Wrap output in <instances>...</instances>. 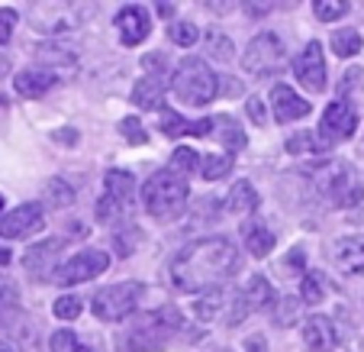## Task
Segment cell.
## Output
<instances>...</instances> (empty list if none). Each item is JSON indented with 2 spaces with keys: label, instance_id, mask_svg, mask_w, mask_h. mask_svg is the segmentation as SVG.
Masks as SVG:
<instances>
[{
  "label": "cell",
  "instance_id": "6da1fadb",
  "mask_svg": "<svg viewBox=\"0 0 364 352\" xmlns=\"http://www.w3.org/2000/svg\"><path fill=\"white\" fill-rule=\"evenodd\" d=\"M242 269V256L232 239L226 236H206L197 239L193 246H187L184 252H178L171 262V281L181 291H213L223 288L226 281H232Z\"/></svg>",
  "mask_w": 364,
  "mask_h": 352
},
{
  "label": "cell",
  "instance_id": "7a4b0ae2",
  "mask_svg": "<svg viewBox=\"0 0 364 352\" xmlns=\"http://www.w3.org/2000/svg\"><path fill=\"white\" fill-rule=\"evenodd\" d=\"M181 326V317L174 307L155 314H136L123 330L117 333V352H159L165 339Z\"/></svg>",
  "mask_w": 364,
  "mask_h": 352
},
{
  "label": "cell",
  "instance_id": "3957f363",
  "mask_svg": "<svg viewBox=\"0 0 364 352\" xmlns=\"http://www.w3.org/2000/svg\"><path fill=\"white\" fill-rule=\"evenodd\" d=\"M187 197H191V187H187V178L171 168H161L155 172L142 187V204L155 220H171L184 210Z\"/></svg>",
  "mask_w": 364,
  "mask_h": 352
},
{
  "label": "cell",
  "instance_id": "277c9868",
  "mask_svg": "<svg viewBox=\"0 0 364 352\" xmlns=\"http://www.w3.org/2000/svg\"><path fill=\"white\" fill-rule=\"evenodd\" d=\"M171 90L184 107H206L220 94V78L203 58H184L171 75Z\"/></svg>",
  "mask_w": 364,
  "mask_h": 352
},
{
  "label": "cell",
  "instance_id": "5b68a950",
  "mask_svg": "<svg viewBox=\"0 0 364 352\" xmlns=\"http://www.w3.org/2000/svg\"><path fill=\"white\" fill-rule=\"evenodd\" d=\"M313 185H316V191L323 194L329 204H336V207H355L358 200L364 197V185H361V178H358V172L342 159L316 165Z\"/></svg>",
  "mask_w": 364,
  "mask_h": 352
},
{
  "label": "cell",
  "instance_id": "8992f818",
  "mask_svg": "<svg viewBox=\"0 0 364 352\" xmlns=\"http://www.w3.org/2000/svg\"><path fill=\"white\" fill-rule=\"evenodd\" d=\"M242 68L248 75H277V71L287 68V42L277 33H262L248 42L245 56H242Z\"/></svg>",
  "mask_w": 364,
  "mask_h": 352
},
{
  "label": "cell",
  "instance_id": "52a82bcc",
  "mask_svg": "<svg viewBox=\"0 0 364 352\" xmlns=\"http://www.w3.org/2000/svg\"><path fill=\"white\" fill-rule=\"evenodd\" d=\"M139 297H142V284L139 281H123L113 284V288H103L94 297V317L103 320V323H117V320L129 317L132 307L139 304Z\"/></svg>",
  "mask_w": 364,
  "mask_h": 352
},
{
  "label": "cell",
  "instance_id": "ba28073f",
  "mask_svg": "<svg viewBox=\"0 0 364 352\" xmlns=\"http://www.w3.org/2000/svg\"><path fill=\"white\" fill-rule=\"evenodd\" d=\"M107 269H110V256H107V252H100V249H84V252H77L68 262L58 265V269L52 271V278H55V284H62V288H71V284H81V281H90V278L103 275Z\"/></svg>",
  "mask_w": 364,
  "mask_h": 352
},
{
  "label": "cell",
  "instance_id": "9c48e42d",
  "mask_svg": "<svg viewBox=\"0 0 364 352\" xmlns=\"http://www.w3.org/2000/svg\"><path fill=\"white\" fill-rule=\"evenodd\" d=\"M271 301H274V288H271V281L262 278V275H252L245 281V288L235 294L232 311H229V323H242L252 311H262V307H268Z\"/></svg>",
  "mask_w": 364,
  "mask_h": 352
},
{
  "label": "cell",
  "instance_id": "30bf717a",
  "mask_svg": "<svg viewBox=\"0 0 364 352\" xmlns=\"http://www.w3.org/2000/svg\"><path fill=\"white\" fill-rule=\"evenodd\" d=\"M46 227V214L39 204H20L10 214H0V239H26Z\"/></svg>",
  "mask_w": 364,
  "mask_h": 352
},
{
  "label": "cell",
  "instance_id": "8fae6325",
  "mask_svg": "<svg viewBox=\"0 0 364 352\" xmlns=\"http://www.w3.org/2000/svg\"><path fill=\"white\" fill-rule=\"evenodd\" d=\"M358 130V113L351 110V104L345 100H332L329 107L323 110V120H319V136L323 143H338V139H348L355 136Z\"/></svg>",
  "mask_w": 364,
  "mask_h": 352
},
{
  "label": "cell",
  "instance_id": "7c38bea8",
  "mask_svg": "<svg viewBox=\"0 0 364 352\" xmlns=\"http://www.w3.org/2000/svg\"><path fill=\"white\" fill-rule=\"evenodd\" d=\"M294 71L300 78L303 88L309 90H326V58H323V46L316 39L306 42L303 52L294 58Z\"/></svg>",
  "mask_w": 364,
  "mask_h": 352
},
{
  "label": "cell",
  "instance_id": "4fadbf2b",
  "mask_svg": "<svg viewBox=\"0 0 364 352\" xmlns=\"http://www.w3.org/2000/svg\"><path fill=\"white\" fill-rule=\"evenodd\" d=\"M117 33L119 39H123V46H139V42L149 39L151 33V23H149V14H145V7H123L117 14Z\"/></svg>",
  "mask_w": 364,
  "mask_h": 352
},
{
  "label": "cell",
  "instance_id": "5bb4252c",
  "mask_svg": "<svg viewBox=\"0 0 364 352\" xmlns=\"http://www.w3.org/2000/svg\"><path fill=\"white\" fill-rule=\"evenodd\" d=\"M271 110H274L277 123H294V120L306 117L313 107H309L294 88H284V84H277V88L271 90Z\"/></svg>",
  "mask_w": 364,
  "mask_h": 352
},
{
  "label": "cell",
  "instance_id": "9a60e30c",
  "mask_svg": "<svg viewBox=\"0 0 364 352\" xmlns=\"http://www.w3.org/2000/svg\"><path fill=\"white\" fill-rule=\"evenodd\" d=\"M332 259H336L342 275H364V239L361 236L338 239L336 249H332Z\"/></svg>",
  "mask_w": 364,
  "mask_h": 352
},
{
  "label": "cell",
  "instance_id": "2e32d148",
  "mask_svg": "<svg viewBox=\"0 0 364 352\" xmlns=\"http://www.w3.org/2000/svg\"><path fill=\"white\" fill-rule=\"evenodd\" d=\"M303 343H306V352H332L338 343L332 320L329 317H309L306 323H303Z\"/></svg>",
  "mask_w": 364,
  "mask_h": 352
},
{
  "label": "cell",
  "instance_id": "e0dca14e",
  "mask_svg": "<svg viewBox=\"0 0 364 352\" xmlns=\"http://www.w3.org/2000/svg\"><path fill=\"white\" fill-rule=\"evenodd\" d=\"M132 104L139 110H165V81L159 75H145L132 84Z\"/></svg>",
  "mask_w": 364,
  "mask_h": 352
},
{
  "label": "cell",
  "instance_id": "ac0fdd59",
  "mask_svg": "<svg viewBox=\"0 0 364 352\" xmlns=\"http://www.w3.org/2000/svg\"><path fill=\"white\" fill-rule=\"evenodd\" d=\"M62 246H65V239H52V242H39V246H33L26 252V271L33 278H46L48 275V269L55 265V256L62 252Z\"/></svg>",
  "mask_w": 364,
  "mask_h": 352
},
{
  "label": "cell",
  "instance_id": "d6986e66",
  "mask_svg": "<svg viewBox=\"0 0 364 352\" xmlns=\"http://www.w3.org/2000/svg\"><path fill=\"white\" fill-rule=\"evenodd\" d=\"M16 94H23V97H42L52 84H55V75L48 68H26V71H20L16 75Z\"/></svg>",
  "mask_w": 364,
  "mask_h": 352
},
{
  "label": "cell",
  "instance_id": "ffe728a7",
  "mask_svg": "<svg viewBox=\"0 0 364 352\" xmlns=\"http://www.w3.org/2000/svg\"><path fill=\"white\" fill-rule=\"evenodd\" d=\"M258 204H262V197H258V191L252 187V181H235V187L226 197V214H235V217L255 214Z\"/></svg>",
  "mask_w": 364,
  "mask_h": 352
},
{
  "label": "cell",
  "instance_id": "44dd1931",
  "mask_svg": "<svg viewBox=\"0 0 364 352\" xmlns=\"http://www.w3.org/2000/svg\"><path fill=\"white\" fill-rule=\"evenodd\" d=\"M242 239H245V249L252 252L255 259L271 256V249H274V233H271V229L264 227L262 220L245 223V229H242Z\"/></svg>",
  "mask_w": 364,
  "mask_h": 352
},
{
  "label": "cell",
  "instance_id": "7402d4cb",
  "mask_svg": "<svg viewBox=\"0 0 364 352\" xmlns=\"http://www.w3.org/2000/svg\"><path fill=\"white\" fill-rule=\"evenodd\" d=\"M161 133H165V136H210V133H213V120H197V123H187V120L174 117L171 110H165Z\"/></svg>",
  "mask_w": 364,
  "mask_h": 352
},
{
  "label": "cell",
  "instance_id": "603a6c76",
  "mask_svg": "<svg viewBox=\"0 0 364 352\" xmlns=\"http://www.w3.org/2000/svg\"><path fill=\"white\" fill-rule=\"evenodd\" d=\"M103 187H107V197H113L123 207V204H129L132 200V191H136V178H132L129 172H107V178H103Z\"/></svg>",
  "mask_w": 364,
  "mask_h": 352
},
{
  "label": "cell",
  "instance_id": "cb8c5ba5",
  "mask_svg": "<svg viewBox=\"0 0 364 352\" xmlns=\"http://www.w3.org/2000/svg\"><path fill=\"white\" fill-rule=\"evenodd\" d=\"M213 133H216V139H220L223 145H226L229 152H242L245 149V133H242V126L235 123L232 117H216L213 120Z\"/></svg>",
  "mask_w": 364,
  "mask_h": 352
},
{
  "label": "cell",
  "instance_id": "d4e9b609",
  "mask_svg": "<svg viewBox=\"0 0 364 352\" xmlns=\"http://www.w3.org/2000/svg\"><path fill=\"white\" fill-rule=\"evenodd\" d=\"M329 149V143L319 139V133H294L287 139V152L290 155H319Z\"/></svg>",
  "mask_w": 364,
  "mask_h": 352
},
{
  "label": "cell",
  "instance_id": "484cf974",
  "mask_svg": "<svg viewBox=\"0 0 364 352\" xmlns=\"http://www.w3.org/2000/svg\"><path fill=\"white\" fill-rule=\"evenodd\" d=\"M361 48H364V39L358 29H338V33H332V52L338 58H355Z\"/></svg>",
  "mask_w": 364,
  "mask_h": 352
},
{
  "label": "cell",
  "instance_id": "4316f807",
  "mask_svg": "<svg viewBox=\"0 0 364 352\" xmlns=\"http://www.w3.org/2000/svg\"><path fill=\"white\" fill-rule=\"evenodd\" d=\"M323 297H326V278L319 271H306L300 281V301L316 307V304H323Z\"/></svg>",
  "mask_w": 364,
  "mask_h": 352
},
{
  "label": "cell",
  "instance_id": "83f0119b",
  "mask_svg": "<svg viewBox=\"0 0 364 352\" xmlns=\"http://www.w3.org/2000/svg\"><path fill=\"white\" fill-rule=\"evenodd\" d=\"M197 168L206 181H220L232 172V159H229V155H206V159H200Z\"/></svg>",
  "mask_w": 364,
  "mask_h": 352
},
{
  "label": "cell",
  "instance_id": "f1b7e54d",
  "mask_svg": "<svg viewBox=\"0 0 364 352\" xmlns=\"http://www.w3.org/2000/svg\"><path fill=\"white\" fill-rule=\"evenodd\" d=\"M348 10H351L348 0H316V4H313V14H316L323 23H336V20H342V16L348 14Z\"/></svg>",
  "mask_w": 364,
  "mask_h": 352
},
{
  "label": "cell",
  "instance_id": "f546056e",
  "mask_svg": "<svg viewBox=\"0 0 364 352\" xmlns=\"http://www.w3.org/2000/svg\"><path fill=\"white\" fill-rule=\"evenodd\" d=\"M52 352H90V349L71 330H58L52 333Z\"/></svg>",
  "mask_w": 364,
  "mask_h": 352
},
{
  "label": "cell",
  "instance_id": "4dcf8cb0",
  "mask_svg": "<svg viewBox=\"0 0 364 352\" xmlns=\"http://www.w3.org/2000/svg\"><path fill=\"white\" fill-rule=\"evenodd\" d=\"M46 194H48V200L55 204V207H68L71 200H75V191H71L68 185H65L62 178H52L46 185Z\"/></svg>",
  "mask_w": 364,
  "mask_h": 352
},
{
  "label": "cell",
  "instance_id": "1f68e13d",
  "mask_svg": "<svg viewBox=\"0 0 364 352\" xmlns=\"http://www.w3.org/2000/svg\"><path fill=\"white\" fill-rule=\"evenodd\" d=\"M200 162H197V152H193L191 145H184V149H174V155H171V172H178V175H187V172H193Z\"/></svg>",
  "mask_w": 364,
  "mask_h": 352
},
{
  "label": "cell",
  "instance_id": "d6a6232c",
  "mask_svg": "<svg viewBox=\"0 0 364 352\" xmlns=\"http://www.w3.org/2000/svg\"><path fill=\"white\" fill-rule=\"evenodd\" d=\"M81 297H75V294H65V297H58L55 301V317H62V320H75V317H81Z\"/></svg>",
  "mask_w": 364,
  "mask_h": 352
},
{
  "label": "cell",
  "instance_id": "836d02e7",
  "mask_svg": "<svg viewBox=\"0 0 364 352\" xmlns=\"http://www.w3.org/2000/svg\"><path fill=\"white\" fill-rule=\"evenodd\" d=\"M168 36H171V42H178V46H193V42L200 39L193 23H174V26L168 29Z\"/></svg>",
  "mask_w": 364,
  "mask_h": 352
},
{
  "label": "cell",
  "instance_id": "e575fe53",
  "mask_svg": "<svg viewBox=\"0 0 364 352\" xmlns=\"http://www.w3.org/2000/svg\"><path fill=\"white\" fill-rule=\"evenodd\" d=\"M119 133H123V136H126V143H136V145H145V143H149V136H145L142 123H139L136 117H126V120H119Z\"/></svg>",
  "mask_w": 364,
  "mask_h": 352
},
{
  "label": "cell",
  "instance_id": "d590c367",
  "mask_svg": "<svg viewBox=\"0 0 364 352\" xmlns=\"http://www.w3.org/2000/svg\"><path fill=\"white\" fill-rule=\"evenodd\" d=\"M14 29H16V14L10 7H0V46H4V42H10Z\"/></svg>",
  "mask_w": 364,
  "mask_h": 352
},
{
  "label": "cell",
  "instance_id": "8d00e7d4",
  "mask_svg": "<svg viewBox=\"0 0 364 352\" xmlns=\"http://www.w3.org/2000/svg\"><path fill=\"white\" fill-rule=\"evenodd\" d=\"M245 110H248V120H252V123H258V126H262L264 120H268V107H264L262 97H248Z\"/></svg>",
  "mask_w": 364,
  "mask_h": 352
},
{
  "label": "cell",
  "instance_id": "74e56055",
  "mask_svg": "<svg viewBox=\"0 0 364 352\" xmlns=\"http://www.w3.org/2000/svg\"><path fill=\"white\" fill-rule=\"evenodd\" d=\"M119 214V204L113 197H100V204H97V220L100 223H107V220H113V217Z\"/></svg>",
  "mask_w": 364,
  "mask_h": 352
},
{
  "label": "cell",
  "instance_id": "f35d334b",
  "mask_svg": "<svg viewBox=\"0 0 364 352\" xmlns=\"http://www.w3.org/2000/svg\"><path fill=\"white\" fill-rule=\"evenodd\" d=\"M296 271H303V249H294L281 262V275H296Z\"/></svg>",
  "mask_w": 364,
  "mask_h": 352
},
{
  "label": "cell",
  "instance_id": "ab89813d",
  "mask_svg": "<svg viewBox=\"0 0 364 352\" xmlns=\"http://www.w3.org/2000/svg\"><path fill=\"white\" fill-rule=\"evenodd\" d=\"M210 48H216L220 62H232V46H229L223 36H210Z\"/></svg>",
  "mask_w": 364,
  "mask_h": 352
},
{
  "label": "cell",
  "instance_id": "60d3db41",
  "mask_svg": "<svg viewBox=\"0 0 364 352\" xmlns=\"http://www.w3.org/2000/svg\"><path fill=\"white\" fill-rule=\"evenodd\" d=\"M245 352H268V346H264L262 336H252V339H245Z\"/></svg>",
  "mask_w": 364,
  "mask_h": 352
},
{
  "label": "cell",
  "instance_id": "b9f144b4",
  "mask_svg": "<svg viewBox=\"0 0 364 352\" xmlns=\"http://www.w3.org/2000/svg\"><path fill=\"white\" fill-rule=\"evenodd\" d=\"M159 14L161 16H171V4H159Z\"/></svg>",
  "mask_w": 364,
  "mask_h": 352
},
{
  "label": "cell",
  "instance_id": "7bdbcfd3",
  "mask_svg": "<svg viewBox=\"0 0 364 352\" xmlns=\"http://www.w3.org/2000/svg\"><path fill=\"white\" fill-rule=\"evenodd\" d=\"M0 210H4V194H0Z\"/></svg>",
  "mask_w": 364,
  "mask_h": 352
}]
</instances>
